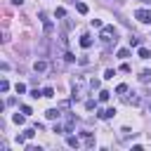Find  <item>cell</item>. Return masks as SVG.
Segmentation results:
<instances>
[{
    "label": "cell",
    "mask_w": 151,
    "mask_h": 151,
    "mask_svg": "<svg viewBox=\"0 0 151 151\" xmlns=\"http://www.w3.org/2000/svg\"><path fill=\"white\" fill-rule=\"evenodd\" d=\"M42 97H47V99L54 97V90H52V87H45V90H42Z\"/></svg>",
    "instance_id": "19"
},
{
    "label": "cell",
    "mask_w": 151,
    "mask_h": 151,
    "mask_svg": "<svg viewBox=\"0 0 151 151\" xmlns=\"http://www.w3.org/2000/svg\"><path fill=\"white\" fill-rule=\"evenodd\" d=\"M139 80H142V83H149V80H151V71H149V68H144V71L139 73Z\"/></svg>",
    "instance_id": "8"
},
{
    "label": "cell",
    "mask_w": 151,
    "mask_h": 151,
    "mask_svg": "<svg viewBox=\"0 0 151 151\" xmlns=\"http://www.w3.org/2000/svg\"><path fill=\"white\" fill-rule=\"evenodd\" d=\"M21 2H24V0H12V5H21Z\"/></svg>",
    "instance_id": "26"
},
{
    "label": "cell",
    "mask_w": 151,
    "mask_h": 151,
    "mask_svg": "<svg viewBox=\"0 0 151 151\" xmlns=\"http://www.w3.org/2000/svg\"><path fill=\"white\" fill-rule=\"evenodd\" d=\"M24 134H26V137H28V139H31V137H33V134H35V130H33V127H28V130H26V132H24Z\"/></svg>",
    "instance_id": "25"
},
{
    "label": "cell",
    "mask_w": 151,
    "mask_h": 151,
    "mask_svg": "<svg viewBox=\"0 0 151 151\" xmlns=\"http://www.w3.org/2000/svg\"><path fill=\"white\" fill-rule=\"evenodd\" d=\"M68 2H76V0H68Z\"/></svg>",
    "instance_id": "27"
},
{
    "label": "cell",
    "mask_w": 151,
    "mask_h": 151,
    "mask_svg": "<svg viewBox=\"0 0 151 151\" xmlns=\"http://www.w3.org/2000/svg\"><path fill=\"white\" fill-rule=\"evenodd\" d=\"M0 90H2V92H7V90H9V83H7V80H2V83H0Z\"/></svg>",
    "instance_id": "23"
},
{
    "label": "cell",
    "mask_w": 151,
    "mask_h": 151,
    "mask_svg": "<svg viewBox=\"0 0 151 151\" xmlns=\"http://www.w3.org/2000/svg\"><path fill=\"white\" fill-rule=\"evenodd\" d=\"M116 92H118V94H125V92H127V85H125V83H120V85L116 87Z\"/></svg>",
    "instance_id": "18"
},
{
    "label": "cell",
    "mask_w": 151,
    "mask_h": 151,
    "mask_svg": "<svg viewBox=\"0 0 151 151\" xmlns=\"http://www.w3.org/2000/svg\"><path fill=\"white\" fill-rule=\"evenodd\" d=\"M64 61H66V64H73V61H76V57H73L71 52H66V54H64Z\"/></svg>",
    "instance_id": "17"
},
{
    "label": "cell",
    "mask_w": 151,
    "mask_h": 151,
    "mask_svg": "<svg viewBox=\"0 0 151 151\" xmlns=\"http://www.w3.org/2000/svg\"><path fill=\"white\" fill-rule=\"evenodd\" d=\"M54 17H59V19H64V17H66V9H64V7H59V9L54 12Z\"/></svg>",
    "instance_id": "21"
},
{
    "label": "cell",
    "mask_w": 151,
    "mask_h": 151,
    "mask_svg": "<svg viewBox=\"0 0 151 151\" xmlns=\"http://www.w3.org/2000/svg\"><path fill=\"white\" fill-rule=\"evenodd\" d=\"M38 17H40V21H42V26H45V33H52V31H54V26H52V21L47 19V14H45V12H40Z\"/></svg>",
    "instance_id": "2"
},
{
    "label": "cell",
    "mask_w": 151,
    "mask_h": 151,
    "mask_svg": "<svg viewBox=\"0 0 151 151\" xmlns=\"http://www.w3.org/2000/svg\"><path fill=\"white\" fill-rule=\"evenodd\" d=\"M130 45L132 47H142V38H130Z\"/></svg>",
    "instance_id": "15"
},
{
    "label": "cell",
    "mask_w": 151,
    "mask_h": 151,
    "mask_svg": "<svg viewBox=\"0 0 151 151\" xmlns=\"http://www.w3.org/2000/svg\"><path fill=\"white\" fill-rule=\"evenodd\" d=\"M76 9H78L80 14H87V12H90V7H87L85 2H76Z\"/></svg>",
    "instance_id": "9"
},
{
    "label": "cell",
    "mask_w": 151,
    "mask_h": 151,
    "mask_svg": "<svg viewBox=\"0 0 151 151\" xmlns=\"http://www.w3.org/2000/svg\"><path fill=\"white\" fill-rule=\"evenodd\" d=\"M14 90H17V94H24V92H26V85H24V83H17Z\"/></svg>",
    "instance_id": "13"
},
{
    "label": "cell",
    "mask_w": 151,
    "mask_h": 151,
    "mask_svg": "<svg viewBox=\"0 0 151 151\" xmlns=\"http://www.w3.org/2000/svg\"><path fill=\"white\" fill-rule=\"evenodd\" d=\"M66 144H68V146H73V149H78V146H80V139H78V137H73V134H68V137H66Z\"/></svg>",
    "instance_id": "7"
},
{
    "label": "cell",
    "mask_w": 151,
    "mask_h": 151,
    "mask_svg": "<svg viewBox=\"0 0 151 151\" xmlns=\"http://www.w3.org/2000/svg\"><path fill=\"white\" fill-rule=\"evenodd\" d=\"M113 76H116L113 68H106V71H104V78H113Z\"/></svg>",
    "instance_id": "22"
},
{
    "label": "cell",
    "mask_w": 151,
    "mask_h": 151,
    "mask_svg": "<svg viewBox=\"0 0 151 151\" xmlns=\"http://www.w3.org/2000/svg\"><path fill=\"white\" fill-rule=\"evenodd\" d=\"M109 97H111L109 90H101V92H99V101H109Z\"/></svg>",
    "instance_id": "11"
},
{
    "label": "cell",
    "mask_w": 151,
    "mask_h": 151,
    "mask_svg": "<svg viewBox=\"0 0 151 151\" xmlns=\"http://www.w3.org/2000/svg\"><path fill=\"white\" fill-rule=\"evenodd\" d=\"M47 66H50V64H47L45 59H38V61L33 64V68H35V73H45V71H47Z\"/></svg>",
    "instance_id": "3"
},
{
    "label": "cell",
    "mask_w": 151,
    "mask_h": 151,
    "mask_svg": "<svg viewBox=\"0 0 151 151\" xmlns=\"http://www.w3.org/2000/svg\"><path fill=\"white\" fill-rule=\"evenodd\" d=\"M80 47H85V50H87V47H92V35H87V33H85V35H80Z\"/></svg>",
    "instance_id": "6"
},
{
    "label": "cell",
    "mask_w": 151,
    "mask_h": 151,
    "mask_svg": "<svg viewBox=\"0 0 151 151\" xmlns=\"http://www.w3.org/2000/svg\"><path fill=\"white\" fill-rule=\"evenodd\" d=\"M134 17H137L142 24H151V9H137Z\"/></svg>",
    "instance_id": "1"
},
{
    "label": "cell",
    "mask_w": 151,
    "mask_h": 151,
    "mask_svg": "<svg viewBox=\"0 0 151 151\" xmlns=\"http://www.w3.org/2000/svg\"><path fill=\"white\" fill-rule=\"evenodd\" d=\"M45 116H47V120H59L61 111H59V109H47V111H45Z\"/></svg>",
    "instance_id": "5"
},
{
    "label": "cell",
    "mask_w": 151,
    "mask_h": 151,
    "mask_svg": "<svg viewBox=\"0 0 151 151\" xmlns=\"http://www.w3.org/2000/svg\"><path fill=\"white\" fill-rule=\"evenodd\" d=\"M125 101H127V104H134V106H139V101H142V99H139V97L134 94V97H127Z\"/></svg>",
    "instance_id": "14"
},
{
    "label": "cell",
    "mask_w": 151,
    "mask_h": 151,
    "mask_svg": "<svg viewBox=\"0 0 151 151\" xmlns=\"http://www.w3.org/2000/svg\"><path fill=\"white\" fill-rule=\"evenodd\" d=\"M21 113H26V116H31L33 111H31V106H26V104H24V106H21Z\"/></svg>",
    "instance_id": "24"
},
{
    "label": "cell",
    "mask_w": 151,
    "mask_h": 151,
    "mask_svg": "<svg viewBox=\"0 0 151 151\" xmlns=\"http://www.w3.org/2000/svg\"><path fill=\"white\" fill-rule=\"evenodd\" d=\"M94 106H97V101H94V99H87V101H85V109H87V111H92Z\"/></svg>",
    "instance_id": "20"
},
{
    "label": "cell",
    "mask_w": 151,
    "mask_h": 151,
    "mask_svg": "<svg viewBox=\"0 0 151 151\" xmlns=\"http://www.w3.org/2000/svg\"><path fill=\"white\" fill-rule=\"evenodd\" d=\"M97 116H99L101 120H109V118H113V116H116V109H101Z\"/></svg>",
    "instance_id": "4"
},
{
    "label": "cell",
    "mask_w": 151,
    "mask_h": 151,
    "mask_svg": "<svg viewBox=\"0 0 151 151\" xmlns=\"http://www.w3.org/2000/svg\"><path fill=\"white\" fill-rule=\"evenodd\" d=\"M139 57H142V59H151V52H149L146 47H139Z\"/></svg>",
    "instance_id": "12"
},
{
    "label": "cell",
    "mask_w": 151,
    "mask_h": 151,
    "mask_svg": "<svg viewBox=\"0 0 151 151\" xmlns=\"http://www.w3.org/2000/svg\"><path fill=\"white\" fill-rule=\"evenodd\" d=\"M118 57H120V59H127V57H130V50H125V47L118 50Z\"/></svg>",
    "instance_id": "16"
},
{
    "label": "cell",
    "mask_w": 151,
    "mask_h": 151,
    "mask_svg": "<svg viewBox=\"0 0 151 151\" xmlns=\"http://www.w3.org/2000/svg\"><path fill=\"white\" fill-rule=\"evenodd\" d=\"M12 120H14L17 125H24V120H26V113H24V116H21V113H14V116H12Z\"/></svg>",
    "instance_id": "10"
}]
</instances>
